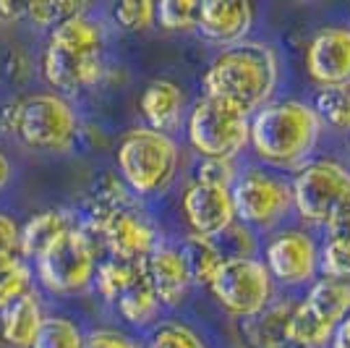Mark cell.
<instances>
[{"instance_id": "obj_42", "label": "cell", "mask_w": 350, "mask_h": 348, "mask_svg": "<svg viewBox=\"0 0 350 348\" xmlns=\"http://www.w3.org/2000/svg\"><path fill=\"white\" fill-rule=\"evenodd\" d=\"M288 348H295V346H288Z\"/></svg>"}, {"instance_id": "obj_11", "label": "cell", "mask_w": 350, "mask_h": 348, "mask_svg": "<svg viewBox=\"0 0 350 348\" xmlns=\"http://www.w3.org/2000/svg\"><path fill=\"white\" fill-rule=\"evenodd\" d=\"M97 247L105 251V257L123 262H144L149 251L160 244L157 223L149 218L139 199L118 207L116 212L103 223L97 231Z\"/></svg>"}, {"instance_id": "obj_29", "label": "cell", "mask_w": 350, "mask_h": 348, "mask_svg": "<svg viewBox=\"0 0 350 348\" xmlns=\"http://www.w3.org/2000/svg\"><path fill=\"white\" fill-rule=\"evenodd\" d=\"M142 348H206V343L191 325L178 319H165L149 330Z\"/></svg>"}, {"instance_id": "obj_1", "label": "cell", "mask_w": 350, "mask_h": 348, "mask_svg": "<svg viewBox=\"0 0 350 348\" xmlns=\"http://www.w3.org/2000/svg\"><path fill=\"white\" fill-rule=\"evenodd\" d=\"M280 79V58L267 42L243 40L222 50L204 71V97L254 116L269 105Z\"/></svg>"}, {"instance_id": "obj_38", "label": "cell", "mask_w": 350, "mask_h": 348, "mask_svg": "<svg viewBox=\"0 0 350 348\" xmlns=\"http://www.w3.org/2000/svg\"><path fill=\"white\" fill-rule=\"evenodd\" d=\"M324 228H327V236H345V238H350V197L340 204V210L329 218V223Z\"/></svg>"}, {"instance_id": "obj_17", "label": "cell", "mask_w": 350, "mask_h": 348, "mask_svg": "<svg viewBox=\"0 0 350 348\" xmlns=\"http://www.w3.org/2000/svg\"><path fill=\"white\" fill-rule=\"evenodd\" d=\"M186 92L173 79H154L149 82L139 97V113L144 118V126L173 136L183 126L186 118Z\"/></svg>"}, {"instance_id": "obj_2", "label": "cell", "mask_w": 350, "mask_h": 348, "mask_svg": "<svg viewBox=\"0 0 350 348\" xmlns=\"http://www.w3.org/2000/svg\"><path fill=\"white\" fill-rule=\"evenodd\" d=\"M105 27L89 14H79L50 29L42 53V76L53 89L76 95L97 87L107 76Z\"/></svg>"}, {"instance_id": "obj_8", "label": "cell", "mask_w": 350, "mask_h": 348, "mask_svg": "<svg viewBox=\"0 0 350 348\" xmlns=\"http://www.w3.org/2000/svg\"><path fill=\"white\" fill-rule=\"evenodd\" d=\"M230 197H233L235 220L256 231L275 228L293 210L291 181L267 168H246L235 173Z\"/></svg>"}, {"instance_id": "obj_43", "label": "cell", "mask_w": 350, "mask_h": 348, "mask_svg": "<svg viewBox=\"0 0 350 348\" xmlns=\"http://www.w3.org/2000/svg\"><path fill=\"white\" fill-rule=\"evenodd\" d=\"M348 29H350V27H348Z\"/></svg>"}, {"instance_id": "obj_25", "label": "cell", "mask_w": 350, "mask_h": 348, "mask_svg": "<svg viewBox=\"0 0 350 348\" xmlns=\"http://www.w3.org/2000/svg\"><path fill=\"white\" fill-rule=\"evenodd\" d=\"M139 270H142V262H123V260H113V257H105V260L97 262L92 286L100 293L103 301L116 304L118 296L131 286L133 277L139 275Z\"/></svg>"}, {"instance_id": "obj_35", "label": "cell", "mask_w": 350, "mask_h": 348, "mask_svg": "<svg viewBox=\"0 0 350 348\" xmlns=\"http://www.w3.org/2000/svg\"><path fill=\"white\" fill-rule=\"evenodd\" d=\"M84 348H139L136 340L120 330H110V327H97L92 333L84 335Z\"/></svg>"}, {"instance_id": "obj_5", "label": "cell", "mask_w": 350, "mask_h": 348, "mask_svg": "<svg viewBox=\"0 0 350 348\" xmlns=\"http://www.w3.org/2000/svg\"><path fill=\"white\" fill-rule=\"evenodd\" d=\"M81 121L68 97L55 92H34L18 100L16 136L40 152H68L79 142Z\"/></svg>"}, {"instance_id": "obj_9", "label": "cell", "mask_w": 350, "mask_h": 348, "mask_svg": "<svg viewBox=\"0 0 350 348\" xmlns=\"http://www.w3.org/2000/svg\"><path fill=\"white\" fill-rule=\"evenodd\" d=\"M293 210L308 225H327L350 197V171L337 160H314L301 165L291 181Z\"/></svg>"}, {"instance_id": "obj_22", "label": "cell", "mask_w": 350, "mask_h": 348, "mask_svg": "<svg viewBox=\"0 0 350 348\" xmlns=\"http://www.w3.org/2000/svg\"><path fill=\"white\" fill-rule=\"evenodd\" d=\"M113 306H116V312L120 314V319L133 325V327H146V325H152L157 319L162 306L157 301V296L152 290V283H149V277L144 273V262H142L139 275L133 277L131 286L118 296V301Z\"/></svg>"}, {"instance_id": "obj_34", "label": "cell", "mask_w": 350, "mask_h": 348, "mask_svg": "<svg viewBox=\"0 0 350 348\" xmlns=\"http://www.w3.org/2000/svg\"><path fill=\"white\" fill-rule=\"evenodd\" d=\"M0 73L8 84L14 87H24L34 73V63H31L29 53L21 50V47H8L3 53V60H0Z\"/></svg>"}, {"instance_id": "obj_19", "label": "cell", "mask_w": 350, "mask_h": 348, "mask_svg": "<svg viewBox=\"0 0 350 348\" xmlns=\"http://www.w3.org/2000/svg\"><path fill=\"white\" fill-rule=\"evenodd\" d=\"M44 319V306L34 290L21 293L0 309V340L8 348H31Z\"/></svg>"}, {"instance_id": "obj_32", "label": "cell", "mask_w": 350, "mask_h": 348, "mask_svg": "<svg viewBox=\"0 0 350 348\" xmlns=\"http://www.w3.org/2000/svg\"><path fill=\"white\" fill-rule=\"evenodd\" d=\"M116 27L123 32H144L154 24V3L149 0H120L110 8Z\"/></svg>"}, {"instance_id": "obj_26", "label": "cell", "mask_w": 350, "mask_h": 348, "mask_svg": "<svg viewBox=\"0 0 350 348\" xmlns=\"http://www.w3.org/2000/svg\"><path fill=\"white\" fill-rule=\"evenodd\" d=\"M321 126H332L337 131H350V82L319 87L311 102Z\"/></svg>"}, {"instance_id": "obj_3", "label": "cell", "mask_w": 350, "mask_h": 348, "mask_svg": "<svg viewBox=\"0 0 350 348\" xmlns=\"http://www.w3.org/2000/svg\"><path fill=\"white\" fill-rule=\"evenodd\" d=\"M321 136V121L308 102H269L248 121V145L272 168L306 165Z\"/></svg>"}, {"instance_id": "obj_12", "label": "cell", "mask_w": 350, "mask_h": 348, "mask_svg": "<svg viewBox=\"0 0 350 348\" xmlns=\"http://www.w3.org/2000/svg\"><path fill=\"white\" fill-rule=\"evenodd\" d=\"M264 267L280 286H304L319 273V244L306 231H280L264 247Z\"/></svg>"}, {"instance_id": "obj_39", "label": "cell", "mask_w": 350, "mask_h": 348, "mask_svg": "<svg viewBox=\"0 0 350 348\" xmlns=\"http://www.w3.org/2000/svg\"><path fill=\"white\" fill-rule=\"evenodd\" d=\"M329 346H332V348H350V314L335 327Z\"/></svg>"}, {"instance_id": "obj_37", "label": "cell", "mask_w": 350, "mask_h": 348, "mask_svg": "<svg viewBox=\"0 0 350 348\" xmlns=\"http://www.w3.org/2000/svg\"><path fill=\"white\" fill-rule=\"evenodd\" d=\"M0 254H18V223L0 212Z\"/></svg>"}, {"instance_id": "obj_6", "label": "cell", "mask_w": 350, "mask_h": 348, "mask_svg": "<svg viewBox=\"0 0 350 348\" xmlns=\"http://www.w3.org/2000/svg\"><path fill=\"white\" fill-rule=\"evenodd\" d=\"M100 249L79 225H73L60 241L34 260V275L53 296H79L92 288Z\"/></svg>"}, {"instance_id": "obj_13", "label": "cell", "mask_w": 350, "mask_h": 348, "mask_svg": "<svg viewBox=\"0 0 350 348\" xmlns=\"http://www.w3.org/2000/svg\"><path fill=\"white\" fill-rule=\"evenodd\" d=\"M180 212L193 236L219 238L235 223L230 186L193 178L180 197Z\"/></svg>"}, {"instance_id": "obj_33", "label": "cell", "mask_w": 350, "mask_h": 348, "mask_svg": "<svg viewBox=\"0 0 350 348\" xmlns=\"http://www.w3.org/2000/svg\"><path fill=\"white\" fill-rule=\"evenodd\" d=\"M319 264L324 275L350 280V238L345 236H327L319 249Z\"/></svg>"}, {"instance_id": "obj_7", "label": "cell", "mask_w": 350, "mask_h": 348, "mask_svg": "<svg viewBox=\"0 0 350 348\" xmlns=\"http://www.w3.org/2000/svg\"><path fill=\"white\" fill-rule=\"evenodd\" d=\"M248 121L251 116L233 105L202 97L186 118V136L193 152H199L204 160L233 162V158L248 147Z\"/></svg>"}, {"instance_id": "obj_40", "label": "cell", "mask_w": 350, "mask_h": 348, "mask_svg": "<svg viewBox=\"0 0 350 348\" xmlns=\"http://www.w3.org/2000/svg\"><path fill=\"white\" fill-rule=\"evenodd\" d=\"M21 16H24V5H18V3H0V21L14 24Z\"/></svg>"}, {"instance_id": "obj_28", "label": "cell", "mask_w": 350, "mask_h": 348, "mask_svg": "<svg viewBox=\"0 0 350 348\" xmlns=\"http://www.w3.org/2000/svg\"><path fill=\"white\" fill-rule=\"evenodd\" d=\"M31 267L21 254H0V309L31 290Z\"/></svg>"}, {"instance_id": "obj_20", "label": "cell", "mask_w": 350, "mask_h": 348, "mask_svg": "<svg viewBox=\"0 0 350 348\" xmlns=\"http://www.w3.org/2000/svg\"><path fill=\"white\" fill-rule=\"evenodd\" d=\"M73 225H76V220H73L71 212L58 210V207L31 215L24 225H18V254H21V260L34 262L55 241H60Z\"/></svg>"}, {"instance_id": "obj_31", "label": "cell", "mask_w": 350, "mask_h": 348, "mask_svg": "<svg viewBox=\"0 0 350 348\" xmlns=\"http://www.w3.org/2000/svg\"><path fill=\"white\" fill-rule=\"evenodd\" d=\"M199 21L196 0H162L154 5V24L167 32H191Z\"/></svg>"}, {"instance_id": "obj_21", "label": "cell", "mask_w": 350, "mask_h": 348, "mask_svg": "<svg viewBox=\"0 0 350 348\" xmlns=\"http://www.w3.org/2000/svg\"><path fill=\"white\" fill-rule=\"evenodd\" d=\"M324 322L337 327L350 314V280L342 277L321 275L311 283L306 299H304Z\"/></svg>"}, {"instance_id": "obj_4", "label": "cell", "mask_w": 350, "mask_h": 348, "mask_svg": "<svg viewBox=\"0 0 350 348\" xmlns=\"http://www.w3.org/2000/svg\"><path fill=\"white\" fill-rule=\"evenodd\" d=\"M118 178L133 197H157L173 186L180 168L178 142L146 126L126 131L116 147Z\"/></svg>"}, {"instance_id": "obj_27", "label": "cell", "mask_w": 350, "mask_h": 348, "mask_svg": "<svg viewBox=\"0 0 350 348\" xmlns=\"http://www.w3.org/2000/svg\"><path fill=\"white\" fill-rule=\"evenodd\" d=\"M31 348H84V330L66 314H44Z\"/></svg>"}, {"instance_id": "obj_16", "label": "cell", "mask_w": 350, "mask_h": 348, "mask_svg": "<svg viewBox=\"0 0 350 348\" xmlns=\"http://www.w3.org/2000/svg\"><path fill=\"white\" fill-rule=\"evenodd\" d=\"M144 273L152 283V290H154L160 306H167V309L183 304L193 286L180 249L165 244V241H160L149 251V257L144 260Z\"/></svg>"}, {"instance_id": "obj_15", "label": "cell", "mask_w": 350, "mask_h": 348, "mask_svg": "<svg viewBox=\"0 0 350 348\" xmlns=\"http://www.w3.org/2000/svg\"><path fill=\"white\" fill-rule=\"evenodd\" d=\"M254 27V5L243 0H204L199 3L196 32L215 47H233L243 42Z\"/></svg>"}, {"instance_id": "obj_36", "label": "cell", "mask_w": 350, "mask_h": 348, "mask_svg": "<svg viewBox=\"0 0 350 348\" xmlns=\"http://www.w3.org/2000/svg\"><path fill=\"white\" fill-rule=\"evenodd\" d=\"M235 168L230 160H202L199 165V173L196 181H212V184H225V186H233Z\"/></svg>"}, {"instance_id": "obj_23", "label": "cell", "mask_w": 350, "mask_h": 348, "mask_svg": "<svg viewBox=\"0 0 350 348\" xmlns=\"http://www.w3.org/2000/svg\"><path fill=\"white\" fill-rule=\"evenodd\" d=\"M178 249H180L183 262H186V267H189L191 283H199V286H206V288H209V283L217 275L219 264L225 262L217 241L189 233V236L180 241Z\"/></svg>"}, {"instance_id": "obj_18", "label": "cell", "mask_w": 350, "mask_h": 348, "mask_svg": "<svg viewBox=\"0 0 350 348\" xmlns=\"http://www.w3.org/2000/svg\"><path fill=\"white\" fill-rule=\"evenodd\" d=\"M295 301L272 299L259 314L243 319V338L251 348H288L291 346V319Z\"/></svg>"}, {"instance_id": "obj_41", "label": "cell", "mask_w": 350, "mask_h": 348, "mask_svg": "<svg viewBox=\"0 0 350 348\" xmlns=\"http://www.w3.org/2000/svg\"><path fill=\"white\" fill-rule=\"evenodd\" d=\"M11 175H14V165H11L8 155L0 149V191L11 184Z\"/></svg>"}, {"instance_id": "obj_24", "label": "cell", "mask_w": 350, "mask_h": 348, "mask_svg": "<svg viewBox=\"0 0 350 348\" xmlns=\"http://www.w3.org/2000/svg\"><path fill=\"white\" fill-rule=\"evenodd\" d=\"M335 327L306 304V301H295L291 319V346L295 348H324L329 346Z\"/></svg>"}, {"instance_id": "obj_14", "label": "cell", "mask_w": 350, "mask_h": 348, "mask_svg": "<svg viewBox=\"0 0 350 348\" xmlns=\"http://www.w3.org/2000/svg\"><path fill=\"white\" fill-rule=\"evenodd\" d=\"M306 71L319 87L350 82V29L321 27L306 47Z\"/></svg>"}, {"instance_id": "obj_10", "label": "cell", "mask_w": 350, "mask_h": 348, "mask_svg": "<svg viewBox=\"0 0 350 348\" xmlns=\"http://www.w3.org/2000/svg\"><path fill=\"white\" fill-rule=\"evenodd\" d=\"M209 290L228 314L241 319L259 314L275 299V283L256 257H225Z\"/></svg>"}, {"instance_id": "obj_30", "label": "cell", "mask_w": 350, "mask_h": 348, "mask_svg": "<svg viewBox=\"0 0 350 348\" xmlns=\"http://www.w3.org/2000/svg\"><path fill=\"white\" fill-rule=\"evenodd\" d=\"M79 14H87V5L76 0H40V3L24 5V16L37 29H55L63 21Z\"/></svg>"}]
</instances>
